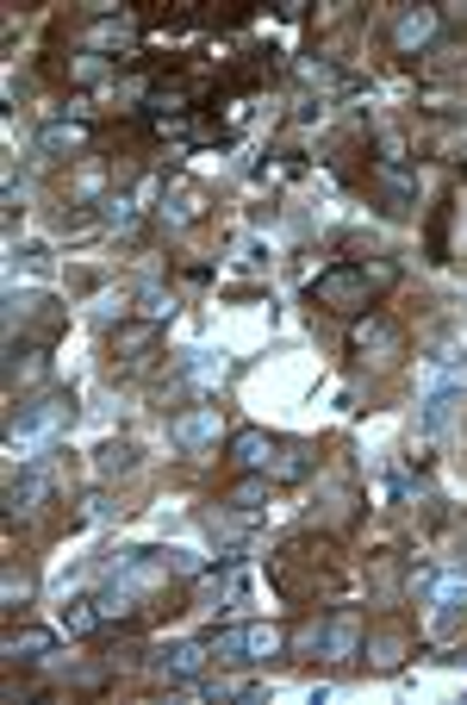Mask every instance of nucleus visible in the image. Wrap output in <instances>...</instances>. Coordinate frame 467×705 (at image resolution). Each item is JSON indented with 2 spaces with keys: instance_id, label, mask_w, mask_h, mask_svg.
Returning <instances> with one entry per match:
<instances>
[{
  "instance_id": "1",
  "label": "nucleus",
  "mask_w": 467,
  "mask_h": 705,
  "mask_svg": "<svg viewBox=\"0 0 467 705\" xmlns=\"http://www.w3.org/2000/svg\"><path fill=\"white\" fill-rule=\"evenodd\" d=\"M69 424H76V393H38L31 407H19V419L7 424V456H13L19 469H38L62 438H69Z\"/></svg>"
},
{
  "instance_id": "2",
  "label": "nucleus",
  "mask_w": 467,
  "mask_h": 705,
  "mask_svg": "<svg viewBox=\"0 0 467 705\" xmlns=\"http://www.w3.org/2000/svg\"><path fill=\"white\" fill-rule=\"evenodd\" d=\"M399 282V263H337L311 282V300L325 313H342V319H361L374 306V294H387Z\"/></svg>"
},
{
  "instance_id": "3",
  "label": "nucleus",
  "mask_w": 467,
  "mask_h": 705,
  "mask_svg": "<svg viewBox=\"0 0 467 705\" xmlns=\"http://www.w3.org/2000/svg\"><path fill=\"white\" fill-rule=\"evenodd\" d=\"M212 656L218 662H244V668H262V662H280L294 643L280 625H237V630H212Z\"/></svg>"
},
{
  "instance_id": "4",
  "label": "nucleus",
  "mask_w": 467,
  "mask_h": 705,
  "mask_svg": "<svg viewBox=\"0 0 467 705\" xmlns=\"http://www.w3.org/2000/svg\"><path fill=\"white\" fill-rule=\"evenodd\" d=\"M169 438L181 443L187 456H200V450H218L231 431H225V412H218V407H187V412H175V419H169Z\"/></svg>"
},
{
  "instance_id": "5",
  "label": "nucleus",
  "mask_w": 467,
  "mask_h": 705,
  "mask_svg": "<svg viewBox=\"0 0 467 705\" xmlns=\"http://www.w3.org/2000/svg\"><path fill=\"white\" fill-rule=\"evenodd\" d=\"M436 38H443V7H405V13L387 26V45L399 50V57H418V50H430Z\"/></svg>"
},
{
  "instance_id": "6",
  "label": "nucleus",
  "mask_w": 467,
  "mask_h": 705,
  "mask_svg": "<svg viewBox=\"0 0 467 705\" xmlns=\"http://www.w3.org/2000/svg\"><path fill=\"white\" fill-rule=\"evenodd\" d=\"M349 344H356L361 356H374V362H399L405 356V331L393 325L387 313H361L356 325H349Z\"/></svg>"
},
{
  "instance_id": "7",
  "label": "nucleus",
  "mask_w": 467,
  "mask_h": 705,
  "mask_svg": "<svg viewBox=\"0 0 467 705\" xmlns=\"http://www.w3.org/2000/svg\"><path fill=\"white\" fill-rule=\"evenodd\" d=\"M361 643H368L361 611H330V618H325V662L349 668V662H361Z\"/></svg>"
},
{
  "instance_id": "8",
  "label": "nucleus",
  "mask_w": 467,
  "mask_h": 705,
  "mask_svg": "<svg viewBox=\"0 0 467 705\" xmlns=\"http://www.w3.org/2000/svg\"><path fill=\"white\" fill-rule=\"evenodd\" d=\"M206 662H218L206 637L200 643H175V649H162V656H156V674H162L169 687H187V680H200V674H206Z\"/></svg>"
},
{
  "instance_id": "9",
  "label": "nucleus",
  "mask_w": 467,
  "mask_h": 705,
  "mask_svg": "<svg viewBox=\"0 0 467 705\" xmlns=\"http://www.w3.org/2000/svg\"><path fill=\"white\" fill-rule=\"evenodd\" d=\"M374 188H380V200H387V213H411L418 206V175L405 169V163H374Z\"/></svg>"
},
{
  "instance_id": "10",
  "label": "nucleus",
  "mask_w": 467,
  "mask_h": 705,
  "mask_svg": "<svg viewBox=\"0 0 467 705\" xmlns=\"http://www.w3.org/2000/svg\"><path fill=\"white\" fill-rule=\"evenodd\" d=\"M424 606H430V618H461L467 611V568H449V575H430V587H424Z\"/></svg>"
},
{
  "instance_id": "11",
  "label": "nucleus",
  "mask_w": 467,
  "mask_h": 705,
  "mask_svg": "<svg viewBox=\"0 0 467 705\" xmlns=\"http://www.w3.org/2000/svg\"><path fill=\"white\" fill-rule=\"evenodd\" d=\"M225 450H231V462L244 474H256V469H275V450H280V443L268 438V431H256V424H244V431H231V438H225Z\"/></svg>"
},
{
  "instance_id": "12",
  "label": "nucleus",
  "mask_w": 467,
  "mask_h": 705,
  "mask_svg": "<svg viewBox=\"0 0 467 705\" xmlns=\"http://www.w3.org/2000/svg\"><path fill=\"white\" fill-rule=\"evenodd\" d=\"M88 138H93V131L76 126V119H50V126L38 131V157L62 163V157H76V150H88Z\"/></svg>"
},
{
  "instance_id": "13",
  "label": "nucleus",
  "mask_w": 467,
  "mask_h": 705,
  "mask_svg": "<svg viewBox=\"0 0 467 705\" xmlns=\"http://www.w3.org/2000/svg\"><path fill=\"white\" fill-rule=\"evenodd\" d=\"M187 693H200V699H262V680L256 674H212V680H187Z\"/></svg>"
},
{
  "instance_id": "14",
  "label": "nucleus",
  "mask_w": 467,
  "mask_h": 705,
  "mask_svg": "<svg viewBox=\"0 0 467 705\" xmlns=\"http://www.w3.org/2000/svg\"><path fill=\"white\" fill-rule=\"evenodd\" d=\"M156 344H162V325H156V319H138V325L112 331V356H125V362H138L143 350H156Z\"/></svg>"
},
{
  "instance_id": "15",
  "label": "nucleus",
  "mask_w": 467,
  "mask_h": 705,
  "mask_svg": "<svg viewBox=\"0 0 467 705\" xmlns=\"http://www.w3.org/2000/svg\"><path fill=\"white\" fill-rule=\"evenodd\" d=\"M467 407V388H436L430 400H424V438H436V431H449L455 412Z\"/></svg>"
},
{
  "instance_id": "16",
  "label": "nucleus",
  "mask_w": 467,
  "mask_h": 705,
  "mask_svg": "<svg viewBox=\"0 0 467 705\" xmlns=\"http://www.w3.org/2000/svg\"><path fill=\"white\" fill-rule=\"evenodd\" d=\"M44 500H50V474H44V469L19 474V481L7 487V506H13V512H38Z\"/></svg>"
},
{
  "instance_id": "17",
  "label": "nucleus",
  "mask_w": 467,
  "mask_h": 705,
  "mask_svg": "<svg viewBox=\"0 0 467 705\" xmlns=\"http://www.w3.org/2000/svg\"><path fill=\"white\" fill-rule=\"evenodd\" d=\"M57 656V637L50 630H13L7 637V662H50Z\"/></svg>"
},
{
  "instance_id": "18",
  "label": "nucleus",
  "mask_w": 467,
  "mask_h": 705,
  "mask_svg": "<svg viewBox=\"0 0 467 705\" xmlns=\"http://www.w3.org/2000/svg\"><path fill=\"white\" fill-rule=\"evenodd\" d=\"M231 594H237L231 568H206V575H193V606H212L218 611V599H231Z\"/></svg>"
},
{
  "instance_id": "19",
  "label": "nucleus",
  "mask_w": 467,
  "mask_h": 705,
  "mask_svg": "<svg viewBox=\"0 0 467 705\" xmlns=\"http://www.w3.org/2000/svg\"><path fill=\"white\" fill-rule=\"evenodd\" d=\"M268 487H275V474L256 469V474H244V481H237L231 493H225V506H231V512H256V506L268 500Z\"/></svg>"
},
{
  "instance_id": "20",
  "label": "nucleus",
  "mask_w": 467,
  "mask_h": 705,
  "mask_svg": "<svg viewBox=\"0 0 467 705\" xmlns=\"http://www.w3.org/2000/svg\"><path fill=\"white\" fill-rule=\"evenodd\" d=\"M44 375V350L38 344H13L7 350V381H13V388H26V381H38Z\"/></svg>"
},
{
  "instance_id": "21",
  "label": "nucleus",
  "mask_w": 467,
  "mask_h": 705,
  "mask_svg": "<svg viewBox=\"0 0 467 705\" xmlns=\"http://www.w3.org/2000/svg\"><path fill=\"white\" fill-rule=\"evenodd\" d=\"M368 662L380 674H393L405 662V637H399V630H380V637H368Z\"/></svg>"
},
{
  "instance_id": "22",
  "label": "nucleus",
  "mask_w": 467,
  "mask_h": 705,
  "mask_svg": "<svg viewBox=\"0 0 467 705\" xmlns=\"http://www.w3.org/2000/svg\"><path fill=\"white\" fill-rule=\"evenodd\" d=\"M306 469H311V450H306V443H280V450H275V469H268V474H275V481H299Z\"/></svg>"
},
{
  "instance_id": "23",
  "label": "nucleus",
  "mask_w": 467,
  "mask_h": 705,
  "mask_svg": "<svg viewBox=\"0 0 467 705\" xmlns=\"http://www.w3.org/2000/svg\"><path fill=\"white\" fill-rule=\"evenodd\" d=\"M200 213H206V194L200 188H181L175 200H162V219H169V225H193Z\"/></svg>"
},
{
  "instance_id": "24",
  "label": "nucleus",
  "mask_w": 467,
  "mask_h": 705,
  "mask_svg": "<svg viewBox=\"0 0 467 705\" xmlns=\"http://www.w3.org/2000/svg\"><path fill=\"white\" fill-rule=\"evenodd\" d=\"M107 618H100V606L93 599H69V611H62V630L69 637H88V630H100Z\"/></svg>"
},
{
  "instance_id": "25",
  "label": "nucleus",
  "mask_w": 467,
  "mask_h": 705,
  "mask_svg": "<svg viewBox=\"0 0 467 705\" xmlns=\"http://www.w3.org/2000/svg\"><path fill=\"white\" fill-rule=\"evenodd\" d=\"M138 469V443H107V450H100V474H131Z\"/></svg>"
},
{
  "instance_id": "26",
  "label": "nucleus",
  "mask_w": 467,
  "mask_h": 705,
  "mask_svg": "<svg viewBox=\"0 0 467 705\" xmlns=\"http://www.w3.org/2000/svg\"><path fill=\"white\" fill-rule=\"evenodd\" d=\"M107 76V57L100 50H81V57H69V81H100Z\"/></svg>"
},
{
  "instance_id": "27",
  "label": "nucleus",
  "mask_w": 467,
  "mask_h": 705,
  "mask_svg": "<svg viewBox=\"0 0 467 705\" xmlns=\"http://www.w3.org/2000/svg\"><path fill=\"white\" fill-rule=\"evenodd\" d=\"M287 643H294V649H306V656H325V618H311V625H299Z\"/></svg>"
},
{
  "instance_id": "28",
  "label": "nucleus",
  "mask_w": 467,
  "mask_h": 705,
  "mask_svg": "<svg viewBox=\"0 0 467 705\" xmlns=\"http://www.w3.org/2000/svg\"><path fill=\"white\" fill-rule=\"evenodd\" d=\"M0 599H7V606H26V599H31V575L7 568V580H0Z\"/></svg>"
},
{
  "instance_id": "29",
  "label": "nucleus",
  "mask_w": 467,
  "mask_h": 705,
  "mask_svg": "<svg viewBox=\"0 0 467 705\" xmlns=\"http://www.w3.org/2000/svg\"><path fill=\"white\" fill-rule=\"evenodd\" d=\"M107 225L131 232V225H138V200H125V194H112V200H107Z\"/></svg>"
},
{
  "instance_id": "30",
  "label": "nucleus",
  "mask_w": 467,
  "mask_h": 705,
  "mask_svg": "<svg viewBox=\"0 0 467 705\" xmlns=\"http://www.w3.org/2000/svg\"><path fill=\"white\" fill-rule=\"evenodd\" d=\"M93 45H131V26H125V19H100V26H93Z\"/></svg>"
},
{
  "instance_id": "31",
  "label": "nucleus",
  "mask_w": 467,
  "mask_h": 705,
  "mask_svg": "<svg viewBox=\"0 0 467 705\" xmlns=\"http://www.w3.org/2000/svg\"><path fill=\"white\" fill-rule=\"evenodd\" d=\"M112 506H107V493H100V487H93V493H81V518H107Z\"/></svg>"
},
{
  "instance_id": "32",
  "label": "nucleus",
  "mask_w": 467,
  "mask_h": 705,
  "mask_svg": "<svg viewBox=\"0 0 467 705\" xmlns=\"http://www.w3.org/2000/svg\"><path fill=\"white\" fill-rule=\"evenodd\" d=\"M162 300H169V294H162V287H150V294H143V306H150V319H156V325H162V313H169Z\"/></svg>"
},
{
  "instance_id": "33",
  "label": "nucleus",
  "mask_w": 467,
  "mask_h": 705,
  "mask_svg": "<svg viewBox=\"0 0 467 705\" xmlns=\"http://www.w3.org/2000/svg\"><path fill=\"white\" fill-rule=\"evenodd\" d=\"M449 19H455V26H467V7H443V26H449Z\"/></svg>"
}]
</instances>
